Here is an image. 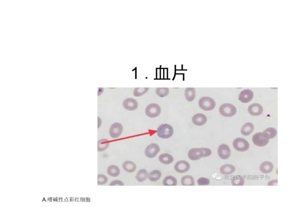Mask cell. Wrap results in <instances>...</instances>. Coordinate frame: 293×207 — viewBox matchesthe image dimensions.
<instances>
[{
	"label": "cell",
	"mask_w": 293,
	"mask_h": 207,
	"mask_svg": "<svg viewBox=\"0 0 293 207\" xmlns=\"http://www.w3.org/2000/svg\"><path fill=\"white\" fill-rule=\"evenodd\" d=\"M159 160L161 163L165 165L171 164L174 161L173 157L168 153H163L159 157Z\"/></svg>",
	"instance_id": "19"
},
{
	"label": "cell",
	"mask_w": 293,
	"mask_h": 207,
	"mask_svg": "<svg viewBox=\"0 0 293 207\" xmlns=\"http://www.w3.org/2000/svg\"><path fill=\"white\" fill-rule=\"evenodd\" d=\"M188 156L189 159L192 161L199 160L201 158H205L202 148H193L189 151Z\"/></svg>",
	"instance_id": "8"
},
{
	"label": "cell",
	"mask_w": 293,
	"mask_h": 207,
	"mask_svg": "<svg viewBox=\"0 0 293 207\" xmlns=\"http://www.w3.org/2000/svg\"><path fill=\"white\" fill-rule=\"evenodd\" d=\"M68 201V198H67V197H66V198L64 200V201Z\"/></svg>",
	"instance_id": "38"
},
{
	"label": "cell",
	"mask_w": 293,
	"mask_h": 207,
	"mask_svg": "<svg viewBox=\"0 0 293 207\" xmlns=\"http://www.w3.org/2000/svg\"><path fill=\"white\" fill-rule=\"evenodd\" d=\"M237 108L234 105L229 103L221 105L219 109L220 113L225 117H232L237 113Z\"/></svg>",
	"instance_id": "4"
},
{
	"label": "cell",
	"mask_w": 293,
	"mask_h": 207,
	"mask_svg": "<svg viewBox=\"0 0 293 207\" xmlns=\"http://www.w3.org/2000/svg\"><path fill=\"white\" fill-rule=\"evenodd\" d=\"M48 201L50 202H53V197H48Z\"/></svg>",
	"instance_id": "36"
},
{
	"label": "cell",
	"mask_w": 293,
	"mask_h": 207,
	"mask_svg": "<svg viewBox=\"0 0 293 207\" xmlns=\"http://www.w3.org/2000/svg\"><path fill=\"white\" fill-rule=\"evenodd\" d=\"M268 136L269 139H273L276 136L277 134V131L275 128H269L266 129L264 132Z\"/></svg>",
	"instance_id": "31"
},
{
	"label": "cell",
	"mask_w": 293,
	"mask_h": 207,
	"mask_svg": "<svg viewBox=\"0 0 293 207\" xmlns=\"http://www.w3.org/2000/svg\"><path fill=\"white\" fill-rule=\"evenodd\" d=\"M235 171V167L233 165L225 164L221 166L220 171L221 174L224 175H230Z\"/></svg>",
	"instance_id": "18"
},
{
	"label": "cell",
	"mask_w": 293,
	"mask_h": 207,
	"mask_svg": "<svg viewBox=\"0 0 293 207\" xmlns=\"http://www.w3.org/2000/svg\"><path fill=\"white\" fill-rule=\"evenodd\" d=\"M163 184L164 186H176L177 181L175 177L168 176L163 180Z\"/></svg>",
	"instance_id": "25"
},
{
	"label": "cell",
	"mask_w": 293,
	"mask_h": 207,
	"mask_svg": "<svg viewBox=\"0 0 293 207\" xmlns=\"http://www.w3.org/2000/svg\"><path fill=\"white\" fill-rule=\"evenodd\" d=\"M109 145V141L106 139H102L98 141V151H103L108 148Z\"/></svg>",
	"instance_id": "27"
},
{
	"label": "cell",
	"mask_w": 293,
	"mask_h": 207,
	"mask_svg": "<svg viewBox=\"0 0 293 207\" xmlns=\"http://www.w3.org/2000/svg\"><path fill=\"white\" fill-rule=\"evenodd\" d=\"M149 90V88H135L133 92L134 95L136 97L141 96L146 94Z\"/></svg>",
	"instance_id": "29"
},
{
	"label": "cell",
	"mask_w": 293,
	"mask_h": 207,
	"mask_svg": "<svg viewBox=\"0 0 293 207\" xmlns=\"http://www.w3.org/2000/svg\"><path fill=\"white\" fill-rule=\"evenodd\" d=\"M123 106L125 109L129 111H133L137 109L138 103L134 99L128 98L124 101Z\"/></svg>",
	"instance_id": "13"
},
{
	"label": "cell",
	"mask_w": 293,
	"mask_h": 207,
	"mask_svg": "<svg viewBox=\"0 0 293 207\" xmlns=\"http://www.w3.org/2000/svg\"><path fill=\"white\" fill-rule=\"evenodd\" d=\"M233 146L237 151L245 152L249 148V144L245 139L241 138H237L233 141Z\"/></svg>",
	"instance_id": "5"
},
{
	"label": "cell",
	"mask_w": 293,
	"mask_h": 207,
	"mask_svg": "<svg viewBox=\"0 0 293 207\" xmlns=\"http://www.w3.org/2000/svg\"><path fill=\"white\" fill-rule=\"evenodd\" d=\"M253 92L252 91L246 89L242 91L240 93L239 97V100L241 102L247 103L250 102L253 99Z\"/></svg>",
	"instance_id": "10"
},
{
	"label": "cell",
	"mask_w": 293,
	"mask_h": 207,
	"mask_svg": "<svg viewBox=\"0 0 293 207\" xmlns=\"http://www.w3.org/2000/svg\"><path fill=\"white\" fill-rule=\"evenodd\" d=\"M232 183L234 186H242L244 184V180L240 176H236L232 179Z\"/></svg>",
	"instance_id": "30"
},
{
	"label": "cell",
	"mask_w": 293,
	"mask_h": 207,
	"mask_svg": "<svg viewBox=\"0 0 293 207\" xmlns=\"http://www.w3.org/2000/svg\"><path fill=\"white\" fill-rule=\"evenodd\" d=\"M108 182V178L104 174H98V185H104Z\"/></svg>",
	"instance_id": "32"
},
{
	"label": "cell",
	"mask_w": 293,
	"mask_h": 207,
	"mask_svg": "<svg viewBox=\"0 0 293 207\" xmlns=\"http://www.w3.org/2000/svg\"><path fill=\"white\" fill-rule=\"evenodd\" d=\"M169 92L168 88H157L156 89V94L160 97H165L168 95Z\"/></svg>",
	"instance_id": "28"
},
{
	"label": "cell",
	"mask_w": 293,
	"mask_h": 207,
	"mask_svg": "<svg viewBox=\"0 0 293 207\" xmlns=\"http://www.w3.org/2000/svg\"><path fill=\"white\" fill-rule=\"evenodd\" d=\"M124 186V182L120 180H115L112 181L109 184V186Z\"/></svg>",
	"instance_id": "34"
},
{
	"label": "cell",
	"mask_w": 293,
	"mask_h": 207,
	"mask_svg": "<svg viewBox=\"0 0 293 207\" xmlns=\"http://www.w3.org/2000/svg\"><path fill=\"white\" fill-rule=\"evenodd\" d=\"M162 176V173L158 170H153L148 174V179L152 182L158 181Z\"/></svg>",
	"instance_id": "23"
},
{
	"label": "cell",
	"mask_w": 293,
	"mask_h": 207,
	"mask_svg": "<svg viewBox=\"0 0 293 207\" xmlns=\"http://www.w3.org/2000/svg\"><path fill=\"white\" fill-rule=\"evenodd\" d=\"M181 183L183 186H194L195 184L194 178L190 175H186L182 177Z\"/></svg>",
	"instance_id": "26"
},
{
	"label": "cell",
	"mask_w": 293,
	"mask_h": 207,
	"mask_svg": "<svg viewBox=\"0 0 293 207\" xmlns=\"http://www.w3.org/2000/svg\"><path fill=\"white\" fill-rule=\"evenodd\" d=\"M197 183L200 186H206L210 183V180L205 177H201L197 180Z\"/></svg>",
	"instance_id": "33"
},
{
	"label": "cell",
	"mask_w": 293,
	"mask_h": 207,
	"mask_svg": "<svg viewBox=\"0 0 293 207\" xmlns=\"http://www.w3.org/2000/svg\"><path fill=\"white\" fill-rule=\"evenodd\" d=\"M122 167L126 172L132 173L135 171L137 166L133 162L126 161L123 163Z\"/></svg>",
	"instance_id": "21"
},
{
	"label": "cell",
	"mask_w": 293,
	"mask_h": 207,
	"mask_svg": "<svg viewBox=\"0 0 293 207\" xmlns=\"http://www.w3.org/2000/svg\"><path fill=\"white\" fill-rule=\"evenodd\" d=\"M157 133L158 136L161 139H169L173 134V128L169 124H162L158 128Z\"/></svg>",
	"instance_id": "1"
},
{
	"label": "cell",
	"mask_w": 293,
	"mask_h": 207,
	"mask_svg": "<svg viewBox=\"0 0 293 207\" xmlns=\"http://www.w3.org/2000/svg\"><path fill=\"white\" fill-rule=\"evenodd\" d=\"M148 171L145 169H141L137 172L136 178L139 182H143L146 180L148 177Z\"/></svg>",
	"instance_id": "22"
},
{
	"label": "cell",
	"mask_w": 293,
	"mask_h": 207,
	"mask_svg": "<svg viewBox=\"0 0 293 207\" xmlns=\"http://www.w3.org/2000/svg\"><path fill=\"white\" fill-rule=\"evenodd\" d=\"M123 130V128L121 124L119 123H114L109 129V135L113 139H117L121 136Z\"/></svg>",
	"instance_id": "7"
},
{
	"label": "cell",
	"mask_w": 293,
	"mask_h": 207,
	"mask_svg": "<svg viewBox=\"0 0 293 207\" xmlns=\"http://www.w3.org/2000/svg\"><path fill=\"white\" fill-rule=\"evenodd\" d=\"M200 107L205 111L213 110L215 108L216 103L213 99L210 97L205 96L202 97L198 102Z\"/></svg>",
	"instance_id": "3"
},
{
	"label": "cell",
	"mask_w": 293,
	"mask_h": 207,
	"mask_svg": "<svg viewBox=\"0 0 293 207\" xmlns=\"http://www.w3.org/2000/svg\"><path fill=\"white\" fill-rule=\"evenodd\" d=\"M273 165L270 162H265L260 165V171L264 174H269L272 171L273 169Z\"/></svg>",
	"instance_id": "16"
},
{
	"label": "cell",
	"mask_w": 293,
	"mask_h": 207,
	"mask_svg": "<svg viewBox=\"0 0 293 207\" xmlns=\"http://www.w3.org/2000/svg\"><path fill=\"white\" fill-rule=\"evenodd\" d=\"M161 112L160 106L156 103H152L148 105L145 109V114L148 117L150 118H155L158 117Z\"/></svg>",
	"instance_id": "6"
},
{
	"label": "cell",
	"mask_w": 293,
	"mask_h": 207,
	"mask_svg": "<svg viewBox=\"0 0 293 207\" xmlns=\"http://www.w3.org/2000/svg\"><path fill=\"white\" fill-rule=\"evenodd\" d=\"M64 201V199L63 197H59V202H63Z\"/></svg>",
	"instance_id": "37"
},
{
	"label": "cell",
	"mask_w": 293,
	"mask_h": 207,
	"mask_svg": "<svg viewBox=\"0 0 293 207\" xmlns=\"http://www.w3.org/2000/svg\"><path fill=\"white\" fill-rule=\"evenodd\" d=\"M190 165L188 162L184 160L178 161L174 166L175 171L179 173L187 172L190 170Z\"/></svg>",
	"instance_id": "12"
},
{
	"label": "cell",
	"mask_w": 293,
	"mask_h": 207,
	"mask_svg": "<svg viewBox=\"0 0 293 207\" xmlns=\"http://www.w3.org/2000/svg\"><path fill=\"white\" fill-rule=\"evenodd\" d=\"M248 111L250 114L252 115L257 116L262 113L263 108L260 104L254 103L249 106Z\"/></svg>",
	"instance_id": "14"
},
{
	"label": "cell",
	"mask_w": 293,
	"mask_h": 207,
	"mask_svg": "<svg viewBox=\"0 0 293 207\" xmlns=\"http://www.w3.org/2000/svg\"><path fill=\"white\" fill-rule=\"evenodd\" d=\"M185 97L188 102H192L196 98V91L194 88H186L185 91Z\"/></svg>",
	"instance_id": "17"
},
{
	"label": "cell",
	"mask_w": 293,
	"mask_h": 207,
	"mask_svg": "<svg viewBox=\"0 0 293 207\" xmlns=\"http://www.w3.org/2000/svg\"><path fill=\"white\" fill-rule=\"evenodd\" d=\"M254 127L251 123H247L243 126L241 128V132L244 136H248L253 132Z\"/></svg>",
	"instance_id": "20"
},
{
	"label": "cell",
	"mask_w": 293,
	"mask_h": 207,
	"mask_svg": "<svg viewBox=\"0 0 293 207\" xmlns=\"http://www.w3.org/2000/svg\"><path fill=\"white\" fill-rule=\"evenodd\" d=\"M160 151V148L159 146L155 143H152L149 145L146 148L145 153L146 156L148 158H153L156 157Z\"/></svg>",
	"instance_id": "9"
},
{
	"label": "cell",
	"mask_w": 293,
	"mask_h": 207,
	"mask_svg": "<svg viewBox=\"0 0 293 207\" xmlns=\"http://www.w3.org/2000/svg\"><path fill=\"white\" fill-rule=\"evenodd\" d=\"M252 140L256 146L263 147L268 144L269 139L265 132H258L253 135Z\"/></svg>",
	"instance_id": "2"
},
{
	"label": "cell",
	"mask_w": 293,
	"mask_h": 207,
	"mask_svg": "<svg viewBox=\"0 0 293 207\" xmlns=\"http://www.w3.org/2000/svg\"><path fill=\"white\" fill-rule=\"evenodd\" d=\"M218 154L221 159H229L231 155V150L229 146L224 144H221L218 147Z\"/></svg>",
	"instance_id": "11"
},
{
	"label": "cell",
	"mask_w": 293,
	"mask_h": 207,
	"mask_svg": "<svg viewBox=\"0 0 293 207\" xmlns=\"http://www.w3.org/2000/svg\"><path fill=\"white\" fill-rule=\"evenodd\" d=\"M107 173L112 177H116L120 175L121 171L119 168L116 165H111L107 168Z\"/></svg>",
	"instance_id": "24"
},
{
	"label": "cell",
	"mask_w": 293,
	"mask_h": 207,
	"mask_svg": "<svg viewBox=\"0 0 293 207\" xmlns=\"http://www.w3.org/2000/svg\"><path fill=\"white\" fill-rule=\"evenodd\" d=\"M277 184V180H272L268 182V185H276Z\"/></svg>",
	"instance_id": "35"
},
{
	"label": "cell",
	"mask_w": 293,
	"mask_h": 207,
	"mask_svg": "<svg viewBox=\"0 0 293 207\" xmlns=\"http://www.w3.org/2000/svg\"><path fill=\"white\" fill-rule=\"evenodd\" d=\"M207 117L202 113L196 114L193 116L192 121L194 125L202 126L206 124L207 121Z\"/></svg>",
	"instance_id": "15"
}]
</instances>
